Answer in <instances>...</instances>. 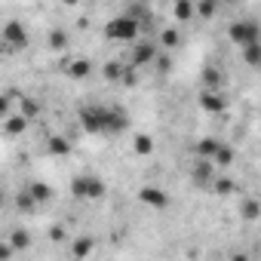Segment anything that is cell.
<instances>
[{
	"mask_svg": "<svg viewBox=\"0 0 261 261\" xmlns=\"http://www.w3.org/2000/svg\"><path fill=\"white\" fill-rule=\"evenodd\" d=\"M80 126L86 129L89 136H101V133H123L129 126V114L117 105H101V101H92V105H83L80 108Z\"/></svg>",
	"mask_w": 261,
	"mask_h": 261,
	"instance_id": "1",
	"label": "cell"
},
{
	"mask_svg": "<svg viewBox=\"0 0 261 261\" xmlns=\"http://www.w3.org/2000/svg\"><path fill=\"white\" fill-rule=\"evenodd\" d=\"M108 194V185L95 172H77L71 178V197L74 200H101Z\"/></svg>",
	"mask_w": 261,
	"mask_h": 261,
	"instance_id": "2",
	"label": "cell"
},
{
	"mask_svg": "<svg viewBox=\"0 0 261 261\" xmlns=\"http://www.w3.org/2000/svg\"><path fill=\"white\" fill-rule=\"evenodd\" d=\"M139 22L136 19H129L126 13L123 16H114L108 25H105V34L111 37V40H117V43H136V37H139Z\"/></svg>",
	"mask_w": 261,
	"mask_h": 261,
	"instance_id": "3",
	"label": "cell"
},
{
	"mask_svg": "<svg viewBox=\"0 0 261 261\" xmlns=\"http://www.w3.org/2000/svg\"><path fill=\"white\" fill-rule=\"evenodd\" d=\"M227 34H230V40H233L240 49L261 43V28H258V22H252V19H246V22H233V25L227 28Z\"/></svg>",
	"mask_w": 261,
	"mask_h": 261,
	"instance_id": "4",
	"label": "cell"
},
{
	"mask_svg": "<svg viewBox=\"0 0 261 261\" xmlns=\"http://www.w3.org/2000/svg\"><path fill=\"white\" fill-rule=\"evenodd\" d=\"M4 43H7L10 49H16V53L28 49V43H31V37H28V28H25L19 19H10V22L4 25Z\"/></svg>",
	"mask_w": 261,
	"mask_h": 261,
	"instance_id": "5",
	"label": "cell"
},
{
	"mask_svg": "<svg viewBox=\"0 0 261 261\" xmlns=\"http://www.w3.org/2000/svg\"><path fill=\"white\" fill-rule=\"evenodd\" d=\"M154 56H157V46H154L151 40H139V43H133V53H129V59H133V65H136V68L148 65Z\"/></svg>",
	"mask_w": 261,
	"mask_h": 261,
	"instance_id": "6",
	"label": "cell"
},
{
	"mask_svg": "<svg viewBox=\"0 0 261 261\" xmlns=\"http://www.w3.org/2000/svg\"><path fill=\"white\" fill-rule=\"evenodd\" d=\"M65 74H68L71 80H83V77H89V74H92V62H89V59H83V56H77V59H68V65H65Z\"/></svg>",
	"mask_w": 261,
	"mask_h": 261,
	"instance_id": "7",
	"label": "cell"
},
{
	"mask_svg": "<svg viewBox=\"0 0 261 261\" xmlns=\"http://www.w3.org/2000/svg\"><path fill=\"white\" fill-rule=\"evenodd\" d=\"M139 200H142L145 206H154V209H163V206L169 203V194H166L163 188H142V191H139Z\"/></svg>",
	"mask_w": 261,
	"mask_h": 261,
	"instance_id": "8",
	"label": "cell"
},
{
	"mask_svg": "<svg viewBox=\"0 0 261 261\" xmlns=\"http://www.w3.org/2000/svg\"><path fill=\"white\" fill-rule=\"evenodd\" d=\"M215 175H218V172H215L212 160H197V163H194V181H197L200 188H209Z\"/></svg>",
	"mask_w": 261,
	"mask_h": 261,
	"instance_id": "9",
	"label": "cell"
},
{
	"mask_svg": "<svg viewBox=\"0 0 261 261\" xmlns=\"http://www.w3.org/2000/svg\"><path fill=\"white\" fill-rule=\"evenodd\" d=\"M200 108H203L206 114H218V111H224V95H221L218 89H206V92L200 95Z\"/></svg>",
	"mask_w": 261,
	"mask_h": 261,
	"instance_id": "10",
	"label": "cell"
},
{
	"mask_svg": "<svg viewBox=\"0 0 261 261\" xmlns=\"http://www.w3.org/2000/svg\"><path fill=\"white\" fill-rule=\"evenodd\" d=\"M172 16H175L178 25L194 22V19H197V13H194V0H178V4H172Z\"/></svg>",
	"mask_w": 261,
	"mask_h": 261,
	"instance_id": "11",
	"label": "cell"
},
{
	"mask_svg": "<svg viewBox=\"0 0 261 261\" xmlns=\"http://www.w3.org/2000/svg\"><path fill=\"white\" fill-rule=\"evenodd\" d=\"M7 243H10V249H13V252H22V249H28V246H31V233H28L25 227H13V230H10V237H7Z\"/></svg>",
	"mask_w": 261,
	"mask_h": 261,
	"instance_id": "12",
	"label": "cell"
},
{
	"mask_svg": "<svg viewBox=\"0 0 261 261\" xmlns=\"http://www.w3.org/2000/svg\"><path fill=\"white\" fill-rule=\"evenodd\" d=\"M28 197L40 206V203H49L53 200V188L46 185V181H34V185H28Z\"/></svg>",
	"mask_w": 261,
	"mask_h": 261,
	"instance_id": "13",
	"label": "cell"
},
{
	"mask_svg": "<svg viewBox=\"0 0 261 261\" xmlns=\"http://www.w3.org/2000/svg\"><path fill=\"white\" fill-rule=\"evenodd\" d=\"M28 123H31V120H25L22 114H10L7 123H4V133H7V136H22L25 129H28Z\"/></svg>",
	"mask_w": 261,
	"mask_h": 261,
	"instance_id": "14",
	"label": "cell"
},
{
	"mask_svg": "<svg viewBox=\"0 0 261 261\" xmlns=\"http://www.w3.org/2000/svg\"><path fill=\"white\" fill-rule=\"evenodd\" d=\"M71 43V37H68V31L62 28V25H56L53 31H49V49H56V53H62L65 46Z\"/></svg>",
	"mask_w": 261,
	"mask_h": 261,
	"instance_id": "15",
	"label": "cell"
},
{
	"mask_svg": "<svg viewBox=\"0 0 261 261\" xmlns=\"http://www.w3.org/2000/svg\"><path fill=\"white\" fill-rule=\"evenodd\" d=\"M218 148H221L218 139H200V142H197V157H200V160H212Z\"/></svg>",
	"mask_w": 261,
	"mask_h": 261,
	"instance_id": "16",
	"label": "cell"
},
{
	"mask_svg": "<svg viewBox=\"0 0 261 261\" xmlns=\"http://www.w3.org/2000/svg\"><path fill=\"white\" fill-rule=\"evenodd\" d=\"M230 160H233V151H230L227 145H221V148L215 151V157H212V166H215V172H218V169H224V166H230Z\"/></svg>",
	"mask_w": 261,
	"mask_h": 261,
	"instance_id": "17",
	"label": "cell"
},
{
	"mask_svg": "<svg viewBox=\"0 0 261 261\" xmlns=\"http://www.w3.org/2000/svg\"><path fill=\"white\" fill-rule=\"evenodd\" d=\"M92 246H95L92 237H77V240H74V258H86V255L92 252Z\"/></svg>",
	"mask_w": 261,
	"mask_h": 261,
	"instance_id": "18",
	"label": "cell"
},
{
	"mask_svg": "<svg viewBox=\"0 0 261 261\" xmlns=\"http://www.w3.org/2000/svg\"><path fill=\"white\" fill-rule=\"evenodd\" d=\"M46 145H49V154H56V157H62V154H68V151H71V142H68V139H62V136H53Z\"/></svg>",
	"mask_w": 261,
	"mask_h": 261,
	"instance_id": "19",
	"label": "cell"
},
{
	"mask_svg": "<svg viewBox=\"0 0 261 261\" xmlns=\"http://www.w3.org/2000/svg\"><path fill=\"white\" fill-rule=\"evenodd\" d=\"M160 43H163V49H175L178 46V28H163L160 31Z\"/></svg>",
	"mask_w": 261,
	"mask_h": 261,
	"instance_id": "20",
	"label": "cell"
},
{
	"mask_svg": "<svg viewBox=\"0 0 261 261\" xmlns=\"http://www.w3.org/2000/svg\"><path fill=\"white\" fill-rule=\"evenodd\" d=\"M194 13H197L200 19H212V16L218 13V4H212V0H203V4H194Z\"/></svg>",
	"mask_w": 261,
	"mask_h": 261,
	"instance_id": "21",
	"label": "cell"
},
{
	"mask_svg": "<svg viewBox=\"0 0 261 261\" xmlns=\"http://www.w3.org/2000/svg\"><path fill=\"white\" fill-rule=\"evenodd\" d=\"M209 188H212V191H215V194H230V191H233V188H237V185H233V181H230V178H224V175H215V178H212V185H209Z\"/></svg>",
	"mask_w": 261,
	"mask_h": 261,
	"instance_id": "22",
	"label": "cell"
},
{
	"mask_svg": "<svg viewBox=\"0 0 261 261\" xmlns=\"http://www.w3.org/2000/svg\"><path fill=\"white\" fill-rule=\"evenodd\" d=\"M133 145H136V154H151L154 151V139L151 136H136Z\"/></svg>",
	"mask_w": 261,
	"mask_h": 261,
	"instance_id": "23",
	"label": "cell"
},
{
	"mask_svg": "<svg viewBox=\"0 0 261 261\" xmlns=\"http://www.w3.org/2000/svg\"><path fill=\"white\" fill-rule=\"evenodd\" d=\"M243 56H246V62L255 68V65L261 62V43H255V46H246V49H243Z\"/></svg>",
	"mask_w": 261,
	"mask_h": 261,
	"instance_id": "24",
	"label": "cell"
},
{
	"mask_svg": "<svg viewBox=\"0 0 261 261\" xmlns=\"http://www.w3.org/2000/svg\"><path fill=\"white\" fill-rule=\"evenodd\" d=\"M243 215H246V221H255V218H258V203H255L252 197L243 203Z\"/></svg>",
	"mask_w": 261,
	"mask_h": 261,
	"instance_id": "25",
	"label": "cell"
},
{
	"mask_svg": "<svg viewBox=\"0 0 261 261\" xmlns=\"http://www.w3.org/2000/svg\"><path fill=\"white\" fill-rule=\"evenodd\" d=\"M120 74H123V65H120V62H108V65H105V77H108V80H117Z\"/></svg>",
	"mask_w": 261,
	"mask_h": 261,
	"instance_id": "26",
	"label": "cell"
},
{
	"mask_svg": "<svg viewBox=\"0 0 261 261\" xmlns=\"http://www.w3.org/2000/svg\"><path fill=\"white\" fill-rule=\"evenodd\" d=\"M19 209H22V212H34V209H37V203L28 197V191H22V194H19Z\"/></svg>",
	"mask_w": 261,
	"mask_h": 261,
	"instance_id": "27",
	"label": "cell"
},
{
	"mask_svg": "<svg viewBox=\"0 0 261 261\" xmlns=\"http://www.w3.org/2000/svg\"><path fill=\"white\" fill-rule=\"evenodd\" d=\"M10 111H13V98L0 95V117H10Z\"/></svg>",
	"mask_w": 261,
	"mask_h": 261,
	"instance_id": "28",
	"label": "cell"
},
{
	"mask_svg": "<svg viewBox=\"0 0 261 261\" xmlns=\"http://www.w3.org/2000/svg\"><path fill=\"white\" fill-rule=\"evenodd\" d=\"M13 258V249H10V243L7 240H0V261H10Z\"/></svg>",
	"mask_w": 261,
	"mask_h": 261,
	"instance_id": "29",
	"label": "cell"
},
{
	"mask_svg": "<svg viewBox=\"0 0 261 261\" xmlns=\"http://www.w3.org/2000/svg\"><path fill=\"white\" fill-rule=\"evenodd\" d=\"M218 83H221V77H218V71H206V86H212V89H218Z\"/></svg>",
	"mask_w": 261,
	"mask_h": 261,
	"instance_id": "30",
	"label": "cell"
},
{
	"mask_svg": "<svg viewBox=\"0 0 261 261\" xmlns=\"http://www.w3.org/2000/svg\"><path fill=\"white\" fill-rule=\"evenodd\" d=\"M4 203H7V197H4V191H0V206H4Z\"/></svg>",
	"mask_w": 261,
	"mask_h": 261,
	"instance_id": "31",
	"label": "cell"
}]
</instances>
